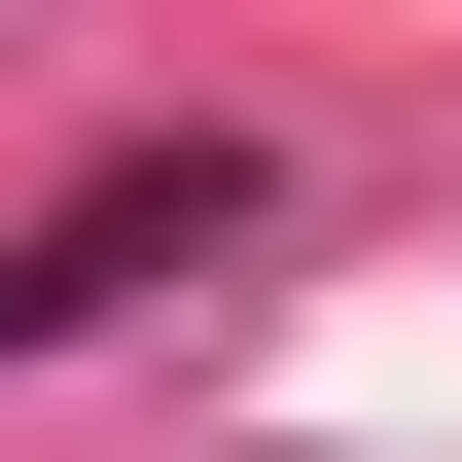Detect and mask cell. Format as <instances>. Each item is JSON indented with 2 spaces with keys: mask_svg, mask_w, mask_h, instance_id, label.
<instances>
[{
  "mask_svg": "<svg viewBox=\"0 0 462 462\" xmlns=\"http://www.w3.org/2000/svg\"><path fill=\"white\" fill-rule=\"evenodd\" d=\"M214 214H249V143H178V178H71V214L0 249V356H36V320H107L143 249H214Z\"/></svg>",
  "mask_w": 462,
  "mask_h": 462,
  "instance_id": "1",
  "label": "cell"
}]
</instances>
